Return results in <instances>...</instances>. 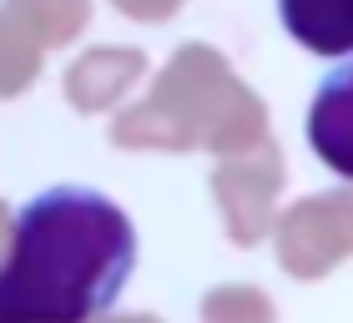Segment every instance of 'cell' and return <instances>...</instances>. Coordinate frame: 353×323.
Wrapping results in <instances>:
<instances>
[{"label":"cell","instance_id":"cell-3","mask_svg":"<svg viewBox=\"0 0 353 323\" xmlns=\"http://www.w3.org/2000/svg\"><path fill=\"white\" fill-rule=\"evenodd\" d=\"M278 15L308 51L323 56L353 51V0H283Z\"/></svg>","mask_w":353,"mask_h":323},{"label":"cell","instance_id":"cell-1","mask_svg":"<svg viewBox=\"0 0 353 323\" xmlns=\"http://www.w3.org/2000/svg\"><path fill=\"white\" fill-rule=\"evenodd\" d=\"M137 273V228L96 187H46L10 222L0 323H91Z\"/></svg>","mask_w":353,"mask_h":323},{"label":"cell","instance_id":"cell-2","mask_svg":"<svg viewBox=\"0 0 353 323\" xmlns=\"http://www.w3.org/2000/svg\"><path fill=\"white\" fill-rule=\"evenodd\" d=\"M308 147L323 157V167L353 182V61L323 76V86L308 101Z\"/></svg>","mask_w":353,"mask_h":323}]
</instances>
